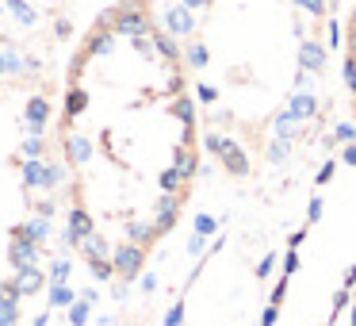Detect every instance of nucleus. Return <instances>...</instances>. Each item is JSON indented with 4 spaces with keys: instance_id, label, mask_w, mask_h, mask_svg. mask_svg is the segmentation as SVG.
<instances>
[{
    "instance_id": "nucleus-2",
    "label": "nucleus",
    "mask_w": 356,
    "mask_h": 326,
    "mask_svg": "<svg viewBox=\"0 0 356 326\" xmlns=\"http://www.w3.org/2000/svg\"><path fill=\"white\" fill-rule=\"evenodd\" d=\"M341 81H345L348 111L356 119V4L345 16V35H341Z\"/></svg>"
},
{
    "instance_id": "nucleus-3",
    "label": "nucleus",
    "mask_w": 356,
    "mask_h": 326,
    "mask_svg": "<svg viewBox=\"0 0 356 326\" xmlns=\"http://www.w3.org/2000/svg\"><path fill=\"white\" fill-rule=\"evenodd\" d=\"M345 326H356V280L348 288V303H345Z\"/></svg>"
},
{
    "instance_id": "nucleus-1",
    "label": "nucleus",
    "mask_w": 356,
    "mask_h": 326,
    "mask_svg": "<svg viewBox=\"0 0 356 326\" xmlns=\"http://www.w3.org/2000/svg\"><path fill=\"white\" fill-rule=\"evenodd\" d=\"M70 238L127 284L180 223L200 173L192 70L154 0H115L73 47L58 104Z\"/></svg>"
}]
</instances>
